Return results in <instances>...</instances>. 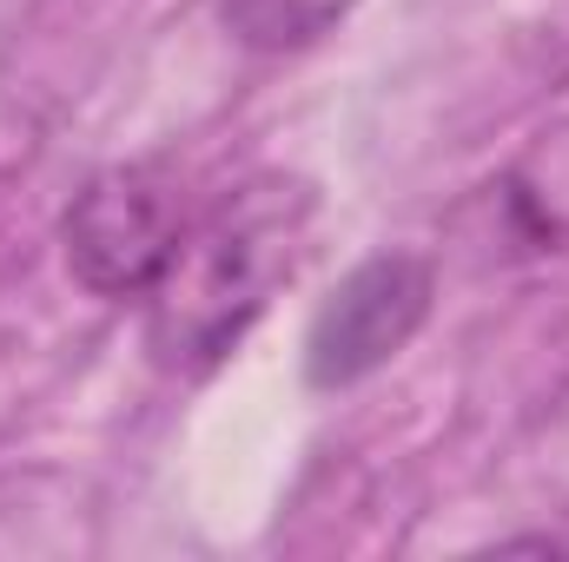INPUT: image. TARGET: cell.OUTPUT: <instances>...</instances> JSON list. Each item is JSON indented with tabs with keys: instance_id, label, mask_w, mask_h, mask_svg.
Returning a JSON list of instances; mask_svg holds the SVG:
<instances>
[{
	"instance_id": "1",
	"label": "cell",
	"mask_w": 569,
	"mask_h": 562,
	"mask_svg": "<svg viewBox=\"0 0 569 562\" xmlns=\"http://www.w3.org/2000/svg\"><path fill=\"white\" fill-rule=\"evenodd\" d=\"M318 192L291 172H252L186 219L166 272L146 291V351L166 378H212L272 311L311 252Z\"/></svg>"
},
{
	"instance_id": "2",
	"label": "cell",
	"mask_w": 569,
	"mask_h": 562,
	"mask_svg": "<svg viewBox=\"0 0 569 562\" xmlns=\"http://www.w3.org/2000/svg\"><path fill=\"white\" fill-rule=\"evenodd\" d=\"M186 219H192V205H186L179 165H166V159L107 165L73 192V205L60 219L67 272L93 298H146L152 279L166 272Z\"/></svg>"
},
{
	"instance_id": "3",
	"label": "cell",
	"mask_w": 569,
	"mask_h": 562,
	"mask_svg": "<svg viewBox=\"0 0 569 562\" xmlns=\"http://www.w3.org/2000/svg\"><path fill=\"white\" fill-rule=\"evenodd\" d=\"M430 298H437V272L418 252H378V259L351 265L305 331V384L351 391V384L378 378L425 331Z\"/></svg>"
},
{
	"instance_id": "4",
	"label": "cell",
	"mask_w": 569,
	"mask_h": 562,
	"mask_svg": "<svg viewBox=\"0 0 569 562\" xmlns=\"http://www.w3.org/2000/svg\"><path fill=\"white\" fill-rule=\"evenodd\" d=\"M351 13H358V0H219L226 33L252 53H298V47L325 40L331 27H345Z\"/></svg>"
}]
</instances>
